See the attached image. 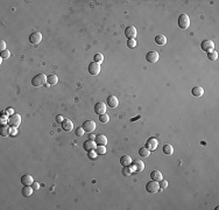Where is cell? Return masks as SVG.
<instances>
[{"label":"cell","mask_w":219,"mask_h":210,"mask_svg":"<svg viewBox=\"0 0 219 210\" xmlns=\"http://www.w3.org/2000/svg\"><path fill=\"white\" fill-rule=\"evenodd\" d=\"M190 26V19L188 14L183 13L178 16V27L181 29H188Z\"/></svg>","instance_id":"cell-1"},{"label":"cell","mask_w":219,"mask_h":210,"mask_svg":"<svg viewBox=\"0 0 219 210\" xmlns=\"http://www.w3.org/2000/svg\"><path fill=\"white\" fill-rule=\"evenodd\" d=\"M47 77L48 76H46L44 74H39L32 80V84L34 86H43L47 82Z\"/></svg>","instance_id":"cell-2"},{"label":"cell","mask_w":219,"mask_h":210,"mask_svg":"<svg viewBox=\"0 0 219 210\" xmlns=\"http://www.w3.org/2000/svg\"><path fill=\"white\" fill-rule=\"evenodd\" d=\"M146 190H147L148 193H151V194L157 193V192L160 190V184H159V182L154 181V180L151 182H148V183L146 184Z\"/></svg>","instance_id":"cell-3"},{"label":"cell","mask_w":219,"mask_h":210,"mask_svg":"<svg viewBox=\"0 0 219 210\" xmlns=\"http://www.w3.org/2000/svg\"><path fill=\"white\" fill-rule=\"evenodd\" d=\"M201 48L203 52H206V53H211L215 50V43L212 40H204L201 44Z\"/></svg>","instance_id":"cell-4"},{"label":"cell","mask_w":219,"mask_h":210,"mask_svg":"<svg viewBox=\"0 0 219 210\" xmlns=\"http://www.w3.org/2000/svg\"><path fill=\"white\" fill-rule=\"evenodd\" d=\"M8 124L13 127H18L21 124V116L19 113H13L11 114V117L8 118Z\"/></svg>","instance_id":"cell-5"},{"label":"cell","mask_w":219,"mask_h":210,"mask_svg":"<svg viewBox=\"0 0 219 210\" xmlns=\"http://www.w3.org/2000/svg\"><path fill=\"white\" fill-rule=\"evenodd\" d=\"M125 35L128 40H135L137 38V28L134 26H129L125 29Z\"/></svg>","instance_id":"cell-6"},{"label":"cell","mask_w":219,"mask_h":210,"mask_svg":"<svg viewBox=\"0 0 219 210\" xmlns=\"http://www.w3.org/2000/svg\"><path fill=\"white\" fill-rule=\"evenodd\" d=\"M29 41L33 44H39L42 41V34L40 32H33L29 35Z\"/></svg>","instance_id":"cell-7"},{"label":"cell","mask_w":219,"mask_h":210,"mask_svg":"<svg viewBox=\"0 0 219 210\" xmlns=\"http://www.w3.org/2000/svg\"><path fill=\"white\" fill-rule=\"evenodd\" d=\"M83 128H84L85 132L92 133L96 130V123L93 120H86V122L83 123Z\"/></svg>","instance_id":"cell-8"},{"label":"cell","mask_w":219,"mask_h":210,"mask_svg":"<svg viewBox=\"0 0 219 210\" xmlns=\"http://www.w3.org/2000/svg\"><path fill=\"white\" fill-rule=\"evenodd\" d=\"M96 147H97L96 141H92V140H86V141H84V144H83V148H84V151H86V152L95 151Z\"/></svg>","instance_id":"cell-9"},{"label":"cell","mask_w":219,"mask_h":210,"mask_svg":"<svg viewBox=\"0 0 219 210\" xmlns=\"http://www.w3.org/2000/svg\"><path fill=\"white\" fill-rule=\"evenodd\" d=\"M89 72L91 75H93V76H97L100 72V64L97 63V62L90 63V66H89Z\"/></svg>","instance_id":"cell-10"},{"label":"cell","mask_w":219,"mask_h":210,"mask_svg":"<svg viewBox=\"0 0 219 210\" xmlns=\"http://www.w3.org/2000/svg\"><path fill=\"white\" fill-rule=\"evenodd\" d=\"M95 112H96V114H99V116L106 113V104L103 103V102L97 103L95 105Z\"/></svg>","instance_id":"cell-11"},{"label":"cell","mask_w":219,"mask_h":210,"mask_svg":"<svg viewBox=\"0 0 219 210\" xmlns=\"http://www.w3.org/2000/svg\"><path fill=\"white\" fill-rule=\"evenodd\" d=\"M157 145H159V141L155 138H151L146 142V148H148L149 151H155L157 148Z\"/></svg>","instance_id":"cell-12"},{"label":"cell","mask_w":219,"mask_h":210,"mask_svg":"<svg viewBox=\"0 0 219 210\" xmlns=\"http://www.w3.org/2000/svg\"><path fill=\"white\" fill-rule=\"evenodd\" d=\"M145 169V164L141 160H137L132 162V170L134 172H142Z\"/></svg>","instance_id":"cell-13"},{"label":"cell","mask_w":219,"mask_h":210,"mask_svg":"<svg viewBox=\"0 0 219 210\" xmlns=\"http://www.w3.org/2000/svg\"><path fill=\"white\" fill-rule=\"evenodd\" d=\"M146 58L149 63H156L159 61V54L156 52H149V53H147Z\"/></svg>","instance_id":"cell-14"},{"label":"cell","mask_w":219,"mask_h":210,"mask_svg":"<svg viewBox=\"0 0 219 210\" xmlns=\"http://www.w3.org/2000/svg\"><path fill=\"white\" fill-rule=\"evenodd\" d=\"M61 124H62V128H63L64 131H67V132L72 131V128H73V123H72L71 120H69V119H64Z\"/></svg>","instance_id":"cell-15"},{"label":"cell","mask_w":219,"mask_h":210,"mask_svg":"<svg viewBox=\"0 0 219 210\" xmlns=\"http://www.w3.org/2000/svg\"><path fill=\"white\" fill-rule=\"evenodd\" d=\"M191 94L195 97H202L204 95V89L202 86H195L191 90Z\"/></svg>","instance_id":"cell-16"},{"label":"cell","mask_w":219,"mask_h":210,"mask_svg":"<svg viewBox=\"0 0 219 210\" xmlns=\"http://www.w3.org/2000/svg\"><path fill=\"white\" fill-rule=\"evenodd\" d=\"M96 144L97 145H100V146H105L106 144H107V138H106V136H104V134H98L96 137Z\"/></svg>","instance_id":"cell-17"},{"label":"cell","mask_w":219,"mask_h":210,"mask_svg":"<svg viewBox=\"0 0 219 210\" xmlns=\"http://www.w3.org/2000/svg\"><path fill=\"white\" fill-rule=\"evenodd\" d=\"M21 182H22L24 186H32V183L34 182V179H33L32 175L26 174V175H24V176L21 178Z\"/></svg>","instance_id":"cell-18"},{"label":"cell","mask_w":219,"mask_h":210,"mask_svg":"<svg viewBox=\"0 0 219 210\" xmlns=\"http://www.w3.org/2000/svg\"><path fill=\"white\" fill-rule=\"evenodd\" d=\"M151 180H154V181H157V182L161 181V180L163 179V178H162V173H161L160 170H157V169H156V170H153L151 173Z\"/></svg>","instance_id":"cell-19"},{"label":"cell","mask_w":219,"mask_h":210,"mask_svg":"<svg viewBox=\"0 0 219 210\" xmlns=\"http://www.w3.org/2000/svg\"><path fill=\"white\" fill-rule=\"evenodd\" d=\"M107 105L110 108H117L119 105V100L115 96H110L107 98Z\"/></svg>","instance_id":"cell-20"},{"label":"cell","mask_w":219,"mask_h":210,"mask_svg":"<svg viewBox=\"0 0 219 210\" xmlns=\"http://www.w3.org/2000/svg\"><path fill=\"white\" fill-rule=\"evenodd\" d=\"M132 162H133V160H132V158L129 155H123L120 158V164L123 166H131Z\"/></svg>","instance_id":"cell-21"},{"label":"cell","mask_w":219,"mask_h":210,"mask_svg":"<svg viewBox=\"0 0 219 210\" xmlns=\"http://www.w3.org/2000/svg\"><path fill=\"white\" fill-rule=\"evenodd\" d=\"M33 187H30V186H24V188H22V190H21V194L22 196H25V197H29V196L33 194Z\"/></svg>","instance_id":"cell-22"},{"label":"cell","mask_w":219,"mask_h":210,"mask_svg":"<svg viewBox=\"0 0 219 210\" xmlns=\"http://www.w3.org/2000/svg\"><path fill=\"white\" fill-rule=\"evenodd\" d=\"M155 42L160 46H163V44L167 43V38L164 35H156L155 36Z\"/></svg>","instance_id":"cell-23"},{"label":"cell","mask_w":219,"mask_h":210,"mask_svg":"<svg viewBox=\"0 0 219 210\" xmlns=\"http://www.w3.org/2000/svg\"><path fill=\"white\" fill-rule=\"evenodd\" d=\"M0 134H1L2 137H7V136H10V134H11V130H10V127H7V125H2L1 126V128H0Z\"/></svg>","instance_id":"cell-24"},{"label":"cell","mask_w":219,"mask_h":210,"mask_svg":"<svg viewBox=\"0 0 219 210\" xmlns=\"http://www.w3.org/2000/svg\"><path fill=\"white\" fill-rule=\"evenodd\" d=\"M47 82H48L49 85H55V84H57V82H58V77L56 75H50V76L47 77Z\"/></svg>","instance_id":"cell-25"},{"label":"cell","mask_w":219,"mask_h":210,"mask_svg":"<svg viewBox=\"0 0 219 210\" xmlns=\"http://www.w3.org/2000/svg\"><path fill=\"white\" fill-rule=\"evenodd\" d=\"M139 154H140V156H142V158H147V156H149L151 151H149L148 148H146V147H142V148L139 150Z\"/></svg>","instance_id":"cell-26"},{"label":"cell","mask_w":219,"mask_h":210,"mask_svg":"<svg viewBox=\"0 0 219 210\" xmlns=\"http://www.w3.org/2000/svg\"><path fill=\"white\" fill-rule=\"evenodd\" d=\"M162 151H163V153L167 154V155H170V154L174 153V148H173L171 145H164Z\"/></svg>","instance_id":"cell-27"},{"label":"cell","mask_w":219,"mask_h":210,"mask_svg":"<svg viewBox=\"0 0 219 210\" xmlns=\"http://www.w3.org/2000/svg\"><path fill=\"white\" fill-rule=\"evenodd\" d=\"M95 152L97 153V155H103V154L106 153V148H105V146H100V145H97L96 150H95Z\"/></svg>","instance_id":"cell-28"},{"label":"cell","mask_w":219,"mask_h":210,"mask_svg":"<svg viewBox=\"0 0 219 210\" xmlns=\"http://www.w3.org/2000/svg\"><path fill=\"white\" fill-rule=\"evenodd\" d=\"M99 120H100V123H103V124H106V123H109V122H110L109 114H106V113H104V114H100V116H99Z\"/></svg>","instance_id":"cell-29"},{"label":"cell","mask_w":219,"mask_h":210,"mask_svg":"<svg viewBox=\"0 0 219 210\" xmlns=\"http://www.w3.org/2000/svg\"><path fill=\"white\" fill-rule=\"evenodd\" d=\"M207 58L211 60V61H216V60L218 58V53H217L216 50H213V52H211V53H207Z\"/></svg>","instance_id":"cell-30"},{"label":"cell","mask_w":219,"mask_h":210,"mask_svg":"<svg viewBox=\"0 0 219 210\" xmlns=\"http://www.w3.org/2000/svg\"><path fill=\"white\" fill-rule=\"evenodd\" d=\"M132 168H129V166H123V176H129L132 174Z\"/></svg>","instance_id":"cell-31"},{"label":"cell","mask_w":219,"mask_h":210,"mask_svg":"<svg viewBox=\"0 0 219 210\" xmlns=\"http://www.w3.org/2000/svg\"><path fill=\"white\" fill-rule=\"evenodd\" d=\"M93 60H95V62H97V63H101L103 61H104V56L101 55V54H96V55L93 56Z\"/></svg>","instance_id":"cell-32"},{"label":"cell","mask_w":219,"mask_h":210,"mask_svg":"<svg viewBox=\"0 0 219 210\" xmlns=\"http://www.w3.org/2000/svg\"><path fill=\"white\" fill-rule=\"evenodd\" d=\"M127 46L129 49H133L137 47V40H127Z\"/></svg>","instance_id":"cell-33"},{"label":"cell","mask_w":219,"mask_h":210,"mask_svg":"<svg viewBox=\"0 0 219 210\" xmlns=\"http://www.w3.org/2000/svg\"><path fill=\"white\" fill-rule=\"evenodd\" d=\"M159 182H160V183H159V184H160V190L165 189V188L168 187V182H167V180H163V179H162L161 181H159Z\"/></svg>","instance_id":"cell-34"},{"label":"cell","mask_w":219,"mask_h":210,"mask_svg":"<svg viewBox=\"0 0 219 210\" xmlns=\"http://www.w3.org/2000/svg\"><path fill=\"white\" fill-rule=\"evenodd\" d=\"M1 57H2V58H10V57H11V53H10V50H8V49H6V50L1 52Z\"/></svg>","instance_id":"cell-35"},{"label":"cell","mask_w":219,"mask_h":210,"mask_svg":"<svg viewBox=\"0 0 219 210\" xmlns=\"http://www.w3.org/2000/svg\"><path fill=\"white\" fill-rule=\"evenodd\" d=\"M84 132H85V131H84L83 127H78V128L76 130V136H77V137H82L83 134H84Z\"/></svg>","instance_id":"cell-36"},{"label":"cell","mask_w":219,"mask_h":210,"mask_svg":"<svg viewBox=\"0 0 219 210\" xmlns=\"http://www.w3.org/2000/svg\"><path fill=\"white\" fill-rule=\"evenodd\" d=\"M0 50H1V52L6 50V42L4 41V40L0 41Z\"/></svg>","instance_id":"cell-37"},{"label":"cell","mask_w":219,"mask_h":210,"mask_svg":"<svg viewBox=\"0 0 219 210\" xmlns=\"http://www.w3.org/2000/svg\"><path fill=\"white\" fill-rule=\"evenodd\" d=\"M32 187H33V189H35V190H37V189L40 188V184H39L37 182H33V183H32Z\"/></svg>","instance_id":"cell-38"},{"label":"cell","mask_w":219,"mask_h":210,"mask_svg":"<svg viewBox=\"0 0 219 210\" xmlns=\"http://www.w3.org/2000/svg\"><path fill=\"white\" fill-rule=\"evenodd\" d=\"M87 154H89V158H90V159H95V158L97 156V153H93V151L87 152Z\"/></svg>","instance_id":"cell-39"},{"label":"cell","mask_w":219,"mask_h":210,"mask_svg":"<svg viewBox=\"0 0 219 210\" xmlns=\"http://www.w3.org/2000/svg\"><path fill=\"white\" fill-rule=\"evenodd\" d=\"M63 120H64V119H63L62 116H57V117H56V122H57V123H62Z\"/></svg>","instance_id":"cell-40"},{"label":"cell","mask_w":219,"mask_h":210,"mask_svg":"<svg viewBox=\"0 0 219 210\" xmlns=\"http://www.w3.org/2000/svg\"><path fill=\"white\" fill-rule=\"evenodd\" d=\"M89 140H92V141H95V140H96V137H95L92 133H90V136H89Z\"/></svg>","instance_id":"cell-41"},{"label":"cell","mask_w":219,"mask_h":210,"mask_svg":"<svg viewBox=\"0 0 219 210\" xmlns=\"http://www.w3.org/2000/svg\"><path fill=\"white\" fill-rule=\"evenodd\" d=\"M5 113H6V114H7V113H11V114H13L14 112H13V110H12V109H7V110L5 111Z\"/></svg>","instance_id":"cell-42"},{"label":"cell","mask_w":219,"mask_h":210,"mask_svg":"<svg viewBox=\"0 0 219 210\" xmlns=\"http://www.w3.org/2000/svg\"><path fill=\"white\" fill-rule=\"evenodd\" d=\"M11 134H12V136H15V134H16V130H15V127H13V128H12V131H11Z\"/></svg>","instance_id":"cell-43"}]
</instances>
